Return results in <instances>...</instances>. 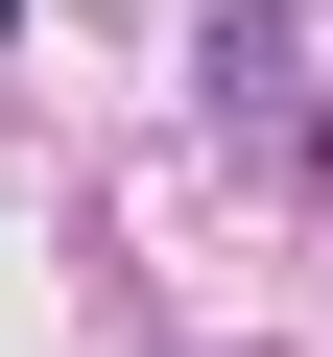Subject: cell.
I'll return each mask as SVG.
<instances>
[{
	"label": "cell",
	"mask_w": 333,
	"mask_h": 357,
	"mask_svg": "<svg viewBox=\"0 0 333 357\" xmlns=\"http://www.w3.org/2000/svg\"><path fill=\"white\" fill-rule=\"evenodd\" d=\"M0 24H24V0H0Z\"/></svg>",
	"instance_id": "cell-1"
}]
</instances>
